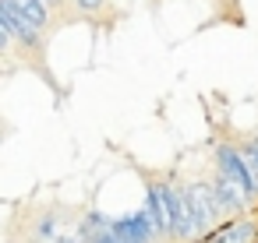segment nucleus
Segmentation results:
<instances>
[{"instance_id":"7ed1b4c3","label":"nucleus","mask_w":258,"mask_h":243,"mask_svg":"<svg viewBox=\"0 0 258 243\" xmlns=\"http://www.w3.org/2000/svg\"><path fill=\"white\" fill-rule=\"evenodd\" d=\"M113 236H117V243H156V239H159L152 218L145 215V208L113 218Z\"/></svg>"},{"instance_id":"39448f33","label":"nucleus","mask_w":258,"mask_h":243,"mask_svg":"<svg viewBox=\"0 0 258 243\" xmlns=\"http://www.w3.org/2000/svg\"><path fill=\"white\" fill-rule=\"evenodd\" d=\"M191 194H195V201H198V211L205 215V222L209 225H216L219 218H226V211L219 208V197H216V187H212V180L209 183H191Z\"/></svg>"},{"instance_id":"1a4fd4ad","label":"nucleus","mask_w":258,"mask_h":243,"mask_svg":"<svg viewBox=\"0 0 258 243\" xmlns=\"http://www.w3.org/2000/svg\"><path fill=\"white\" fill-rule=\"evenodd\" d=\"M240 152H244V159H247V166H251V173H254V183H258V138L244 141Z\"/></svg>"},{"instance_id":"0eeeda50","label":"nucleus","mask_w":258,"mask_h":243,"mask_svg":"<svg viewBox=\"0 0 258 243\" xmlns=\"http://www.w3.org/2000/svg\"><path fill=\"white\" fill-rule=\"evenodd\" d=\"M254 236H258V225L251 218H237V222H230L223 229V239L226 243H254Z\"/></svg>"},{"instance_id":"423d86ee","label":"nucleus","mask_w":258,"mask_h":243,"mask_svg":"<svg viewBox=\"0 0 258 243\" xmlns=\"http://www.w3.org/2000/svg\"><path fill=\"white\" fill-rule=\"evenodd\" d=\"M4 4H11L22 18H29L32 25H39V29H46V22H50V8H46V0H4Z\"/></svg>"},{"instance_id":"20e7f679","label":"nucleus","mask_w":258,"mask_h":243,"mask_svg":"<svg viewBox=\"0 0 258 243\" xmlns=\"http://www.w3.org/2000/svg\"><path fill=\"white\" fill-rule=\"evenodd\" d=\"M212 187H216V197H219V208L226 211V215H240L254 197L240 187V183H233V180H226V176H219L216 173V180H212Z\"/></svg>"},{"instance_id":"ddd939ff","label":"nucleus","mask_w":258,"mask_h":243,"mask_svg":"<svg viewBox=\"0 0 258 243\" xmlns=\"http://www.w3.org/2000/svg\"><path fill=\"white\" fill-rule=\"evenodd\" d=\"M60 4H64V0H46V8H50V11H53V8H60Z\"/></svg>"},{"instance_id":"f8f14e48","label":"nucleus","mask_w":258,"mask_h":243,"mask_svg":"<svg viewBox=\"0 0 258 243\" xmlns=\"http://www.w3.org/2000/svg\"><path fill=\"white\" fill-rule=\"evenodd\" d=\"M50 243H82V239H78V232H71V236H57V239H50Z\"/></svg>"},{"instance_id":"f03ea898","label":"nucleus","mask_w":258,"mask_h":243,"mask_svg":"<svg viewBox=\"0 0 258 243\" xmlns=\"http://www.w3.org/2000/svg\"><path fill=\"white\" fill-rule=\"evenodd\" d=\"M216 173L226 176V180H233V183H240L251 197H258L254 173H251V166H247V159H244L240 148H233V145H219V148H216Z\"/></svg>"},{"instance_id":"6e6552de","label":"nucleus","mask_w":258,"mask_h":243,"mask_svg":"<svg viewBox=\"0 0 258 243\" xmlns=\"http://www.w3.org/2000/svg\"><path fill=\"white\" fill-rule=\"evenodd\" d=\"M36 243H50V239H57L60 236V218H57V211H46L39 222H36Z\"/></svg>"},{"instance_id":"f257e3e1","label":"nucleus","mask_w":258,"mask_h":243,"mask_svg":"<svg viewBox=\"0 0 258 243\" xmlns=\"http://www.w3.org/2000/svg\"><path fill=\"white\" fill-rule=\"evenodd\" d=\"M177 211H180V183H173V180H152L145 187V215L152 218L159 239L173 236Z\"/></svg>"},{"instance_id":"2eb2a0df","label":"nucleus","mask_w":258,"mask_h":243,"mask_svg":"<svg viewBox=\"0 0 258 243\" xmlns=\"http://www.w3.org/2000/svg\"><path fill=\"white\" fill-rule=\"evenodd\" d=\"M254 138H258V134H254Z\"/></svg>"},{"instance_id":"4468645a","label":"nucleus","mask_w":258,"mask_h":243,"mask_svg":"<svg viewBox=\"0 0 258 243\" xmlns=\"http://www.w3.org/2000/svg\"><path fill=\"white\" fill-rule=\"evenodd\" d=\"M8 243H18V239H8Z\"/></svg>"},{"instance_id":"9b49d317","label":"nucleus","mask_w":258,"mask_h":243,"mask_svg":"<svg viewBox=\"0 0 258 243\" xmlns=\"http://www.w3.org/2000/svg\"><path fill=\"white\" fill-rule=\"evenodd\" d=\"M198 243H226V239H223V229H219V232H209V236L198 239Z\"/></svg>"},{"instance_id":"9d476101","label":"nucleus","mask_w":258,"mask_h":243,"mask_svg":"<svg viewBox=\"0 0 258 243\" xmlns=\"http://www.w3.org/2000/svg\"><path fill=\"white\" fill-rule=\"evenodd\" d=\"M71 4H75L78 11H99V8L106 4V0H71Z\"/></svg>"}]
</instances>
